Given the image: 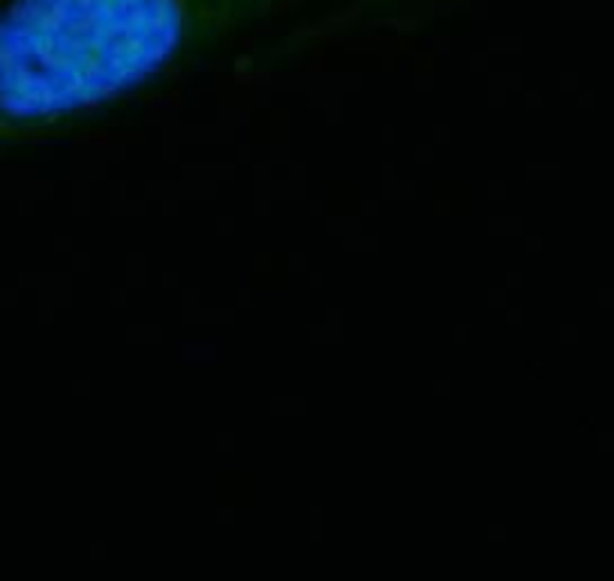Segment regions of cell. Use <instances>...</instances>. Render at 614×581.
I'll list each match as a JSON object with an SVG mask.
<instances>
[{
  "mask_svg": "<svg viewBox=\"0 0 614 581\" xmlns=\"http://www.w3.org/2000/svg\"><path fill=\"white\" fill-rule=\"evenodd\" d=\"M274 0H0V154L118 97Z\"/></svg>",
  "mask_w": 614,
  "mask_h": 581,
  "instance_id": "obj_1",
  "label": "cell"
}]
</instances>
